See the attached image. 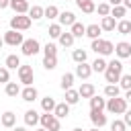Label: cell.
<instances>
[{
    "mask_svg": "<svg viewBox=\"0 0 131 131\" xmlns=\"http://www.w3.org/2000/svg\"><path fill=\"white\" fill-rule=\"evenodd\" d=\"M121 74H123V63H121V59H113V61H108V63H106V70H104V80H106L108 84L119 82Z\"/></svg>",
    "mask_w": 131,
    "mask_h": 131,
    "instance_id": "1",
    "label": "cell"
},
{
    "mask_svg": "<svg viewBox=\"0 0 131 131\" xmlns=\"http://www.w3.org/2000/svg\"><path fill=\"white\" fill-rule=\"evenodd\" d=\"M104 108H106L108 113H113V115H123V113L127 111V100H125V98H119V96L108 98L106 104H104Z\"/></svg>",
    "mask_w": 131,
    "mask_h": 131,
    "instance_id": "2",
    "label": "cell"
},
{
    "mask_svg": "<svg viewBox=\"0 0 131 131\" xmlns=\"http://www.w3.org/2000/svg\"><path fill=\"white\" fill-rule=\"evenodd\" d=\"M92 51H96L98 55H111L115 51V45L106 39H92Z\"/></svg>",
    "mask_w": 131,
    "mask_h": 131,
    "instance_id": "3",
    "label": "cell"
},
{
    "mask_svg": "<svg viewBox=\"0 0 131 131\" xmlns=\"http://www.w3.org/2000/svg\"><path fill=\"white\" fill-rule=\"evenodd\" d=\"M39 123H41V127L43 129H47V131H59V119L53 115V113H45V115H41L39 117Z\"/></svg>",
    "mask_w": 131,
    "mask_h": 131,
    "instance_id": "4",
    "label": "cell"
},
{
    "mask_svg": "<svg viewBox=\"0 0 131 131\" xmlns=\"http://www.w3.org/2000/svg\"><path fill=\"white\" fill-rule=\"evenodd\" d=\"M31 27V18L27 14H14L10 18V29L12 31H27Z\"/></svg>",
    "mask_w": 131,
    "mask_h": 131,
    "instance_id": "5",
    "label": "cell"
},
{
    "mask_svg": "<svg viewBox=\"0 0 131 131\" xmlns=\"http://www.w3.org/2000/svg\"><path fill=\"white\" fill-rule=\"evenodd\" d=\"M2 41L6 43V45H10V47H16V45H23V41H25V37H23V33H18V31H6L4 33V37H2Z\"/></svg>",
    "mask_w": 131,
    "mask_h": 131,
    "instance_id": "6",
    "label": "cell"
},
{
    "mask_svg": "<svg viewBox=\"0 0 131 131\" xmlns=\"http://www.w3.org/2000/svg\"><path fill=\"white\" fill-rule=\"evenodd\" d=\"M20 49H23V55L31 57V55L39 53L41 45H39V41H37V39H25V41H23V45H20Z\"/></svg>",
    "mask_w": 131,
    "mask_h": 131,
    "instance_id": "7",
    "label": "cell"
},
{
    "mask_svg": "<svg viewBox=\"0 0 131 131\" xmlns=\"http://www.w3.org/2000/svg\"><path fill=\"white\" fill-rule=\"evenodd\" d=\"M18 80H20L25 86H31L33 80H35L33 68H31V66H18Z\"/></svg>",
    "mask_w": 131,
    "mask_h": 131,
    "instance_id": "8",
    "label": "cell"
},
{
    "mask_svg": "<svg viewBox=\"0 0 131 131\" xmlns=\"http://www.w3.org/2000/svg\"><path fill=\"white\" fill-rule=\"evenodd\" d=\"M90 121H92V125L96 129H100V127L106 125V115L102 111H90Z\"/></svg>",
    "mask_w": 131,
    "mask_h": 131,
    "instance_id": "9",
    "label": "cell"
},
{
    "mask_svg": "<svg viewBox=\"0 0 131 131\" xmlns=\"http://www.w3.org/2000/svg\"><path fill=\"white\" fill-rule=\"evenodd\" d=\"M12 10H14V14H27L29 12V2L27 0H10V4H8Z\"/></svg>",
    "mask_w": 131,
    "mask_h": 131,
    "instance_id": "10",
    "label": "cell"
},
{
    "mask_svg": "<svg viewBox=\"0 0 131 131\" xmlns=\"http://www.w3.org/2000/svg\"><path fill=\"white\" fill-rule=\"evenodd\" d=\"M115 53L123 59V57H131V43H127V41H121V43H117L115 45Z\"/></svg>",
    "mask_w": 131,
    "mask_h": 131,
    "instance_id": "11",
    "label": "cell"
},
{
    "mask_svg": "<svg viewBox=\"0 0 131 131\" xmlns=\"http://www.w3.org/2000/svg\"><path fill=\"white\" fill-rule=\"evenodd\" d=\"M59 25L61 27H72L74 23H76V14L74 12H70V10H66V12H59Z\"/></svg>",
    "mask_w": 131,
    "mask_h": 131,
    "instance_id": "12",
    "label": "cell"
},
{
    "mask_svg": "<svg viewBox=\"0 0 131 131\" xmlns=\"http://www.w3.org/2000/svg\"><path fill=\"white\" fill-rule=\"evenodd\" d=\"M20 96L25 102H33L37 100V88L35 86H25V90H20Z\"/></svg>",
    "mask_w": 131,
    "mask_h": 131,
    "instance_id": "13",
    "label": "cell"
},
{
    "mask_svg": "<svg viewBox=\"0 0 131 131\" xmlns=\"http://www.w3.org/2000/svg\"><path fill=\"white\" fill-rule=\"evenodd\" d=\"M53 115H55L57 119H66V117L70 115V104H68V102H57L55 108H53Z\"/></svg>",
    "mask_w": 131,
    "mask_h": 131,
    "instance_id": "14",
    "label": "cell"
},
{
    "mask_svg": "<svg viewBox=\"0 0 131 131\" xmlns=\"http://www.w3.org/2000/svg\"><path fill=\"white\" fill-rule=\"evenodd\" d=\"M90 74H92V68L84 61V63H78L76 66V76L78 78H82V80H86V78H90Z\"/></svg>",
    "mask_w": 131,
    "mask_h": 131,
    "instance_id": "15",
    "label": "cell"
},
{
    "mask_svg": "<svg viewBox=\"0 0 131 131\" xmlns=\"http://www.w3.org/2000/svg\"><path fill=\"white\" fill-rule=\"evenodd\" d=\"M78 94H80V98H92L94 96V86L86 82V84H82L78 88Z\"/></svg>",
    "mask_w": 131,
    "mask_h": 131,
    "instance_id": "16",
    "label": "cell"
},
{
    "mask_svg": "<svg viewBox=\"0 0 131 131\" xmlns=\"http://www.w3.org/2000/svg\"><path fill=\"white\" fill-rule=\"evenodd\" d=\"M0 123H2L4 127H14V123H16V115H14L12 111H6V113L0 117Z\"/></svg>",
    "mask_w": 131,
    "mask_h": 131,
    "instance_id": "17",
    "label": "cell"
},
{
    "mask_svg": "<svg viewBox=\"0 0 131 131\" xmlns=\"http://www.w3.org/2000/svg\"><path fill=\"white\" fill-rule=\"evenodd\" d=\"M25 123L31 125V127H35V125L39 123V113H37L35 108H29V111L25 113Z\"/></svg>",
    "mask_w": 131,
    "mask_h": 131,
    "instance_id": "18",
    "label": "cell"
},
{
    "mask_svg": "<svg viewBox=\"0 0 131 131\" xmlns=\"http://www.w3.org/2000/svg\"><path fill=\"white\" fill-rule=\"evenodd\" d=\"M76 4H78V8H80L82 12H86V14H90V12L96 10V6H94L92 0H76Z\"/></svg>",
    "mask_w": 131,
    "mask_h": 131,
    "instance_id": "19",
    "label": "cell"
},
{
    "mask_svg": "<svg viewBox=\"0 0 131 131\" xmlns=\"http://www.w3.org/2000/svg\"><path fill=\"white\" fill-rule=\"evenodd\" d=\"M100 29H102V31H115V29H117V20H115L111 14H108V16H102Z\"/></svg>",
    "mask_w": 131,
    "mask_h": 131,
    "instance_id": "20",
    "label": "cell"
},
{
    "mask_svg": "<svg viewBox=\"0 0 131 131\" xmlns=\"http://www.w3.org/2000/svg\"><path fill=\"white\" fill-rule=\"evenodd\" d=\"M104 104H106V100L102 98V96H92L90 98V111H102L104 108Z\"/></svg>",
    "mask_w": 131,
    "mask_h": 131,
    "instance_id": "21",
    "label": "cell"
},
{
    "mask_svg": "<svg viewBox=\"0 0 131 131\" xmlns=\"http://www.w3.org/2000/svg\"><path fill=\"white\" fill-rule=\"evenodd\" d=\"M43 10H45V8H41V6H37V4L31 6V8H29V18H31V20H39V18H43Z\"/></svg>",
    "mask_w": 131,
    "mask_h": 131,
    "instance_id": "22",
    "label": "cell"
},
{
    "mask_svg": "<svg viewBox=\"0 0 131 131\" xmlns=\"http://www.w3.org/2000/svg\"><path fill=\"white\" fill-rule=\"evenodd\" d=\"M70 33L74 35V39H76V37H84V35H86V27H84L82 23H74L72 29H70Z\"/></svg>",
    "mask_w": 131,
    "mask_h": 131,
    "instance_id": "23",
    "label": "cell"
},
{
    "mask_svg": "<svg viewBox=\"0 0 131 131\" xmlns=\"http://www.w3.org/2000/svg\"><path fill=\"white\" fill-rule=\"evenodd\" d=\"M100 33H102L100 25H88V27H86V35H88L90 39H98Z\"/></svg>",
    "mask_w": 131,
    "mask_h": 131,
    "instance_id": "24",
    "label": "cell"
},
{
    "mask_svg": "<svg viewBox=\"0 0 131 131\" xmlns=\"http://www.w3.org/2000/svg\"><path fill=\"white\" fill-rule=\"evenodd\" d=\"M55 104H57V102H55V100H53L51 96H45V98L41 100V108H43L45 113H53V108H55Z\"/></svg>",
    "mask_w": 131,
    "mask_h": 131,
    "instance_id": "25",
    "label": "cell"
},
{
    "mask_svg": "<svg viewBox=\"0 0 131 131\" xmlns=\"http://www.w3.org/2000/svg\"><path fill=\"white\" fill-rule=\"evenodd\" d=\"M59 45L61 47H72L74 45V35L72 33H61L59 35Z\"/></svg>",
    "mask_w": 131,
    "mask_h": 131,
    "instance_id": "26",
    "label": "cell"
},
{
    "mask_svg": "<svg viewBox=\"0 0 131 131\" xmlns=\"http://www.w3.org/2000/svg\"><path fill=\"white\" fill-rule=\"evenodd\" d=\"M86 57H88L86 49H74V53H72V59H74L76 63H84V61H86Z\"/></svg>",
    "mask_w": 131,
    "mask_h": 131,
    "instance_id": "27",
    "label": "cell"
},
{
    "mask_svg": "<svg viewBox=\"0 0 131 131\" xmlns=\"http://www.w3.org/2000/svg\"><path fill=\"white\" fill-rule=\"evenodd\" d=\"M4 63H6V68H8V70H16V68L20 66V57L12 53V55H8V57H6V61H4Z\"/></svg>",
    "mask_w": 131,
    "mask_h": 131,
    "instance_id": "28",
    "label": "cell"
},
{
    "mask_svg": "<svg viewBox=\"0 0 131 131\" xmlns=\"http://www.w3.org/2000/svg\"><path fill=\"white\" fill-rule=\"evenodd\" d=\"M78 100H80V94H78V90H74V88L66 90V102H68V104H76Z\"/></svg>",
    "mask_w": 131,
    "mask_h": 131,
    "instance_id": "29",
    "label": "cell"
},
{
    "mask_svg": "<svg viewBox=\"0 0 131 131\" xmlns=\"http://www.w3.org/2000/svg\"><path fill=\"white\" fill-rule=\"evenodd\" d=\"M117 31H119L121 35H129V33H131V20H125V18L119 20V23H117Z\"/></svg>",
    "mask_w": 131,
    "mask_h": 131,
    "instance_id": "30",
    "label": "cell"
},
{
    "mask_svg": "<svg viewBox=\"0 0 131 131\" xmlns=\"http://www.w3.org/2000/svg\"><path fill=\"white\" fill-rule=\"evenodd\" d=\"M125 12H127V8H125V6H113V8H111V16H113L115 20H117V18H121V20H123Z\"/></svg>",
    "mask_w": 131,
    "mask_h": 131,
    "instance_id": "31",
    "label": "cell"
},
{
    "mask_svg": "<svg viewBox=\"0 0 131 131\" xmlns=\"http://www.w3.org/2000/svg\"><path fill=\"white\" fill-rule=\"evenodd\" d=\"M90 68H92V72H104V70H106V61H104L102 57H96Z\"/></svg>",
    "mask_w": 131,
    "mask_h": 131,
    "instance_id": "32",
    "label": "cell"
},
{
    "mask_svg": "<svg viewBox=\"0 0 131 131\" xmlns=\"http://www.w3.org/2000/svg\"><path fill=\"white\" fill-rule=\"evenodd\" d=\"M6 94H8V96H18V94H20V86H18L16 82H8V84H6Z\"/></svg>",
    "mask_w": 131,
    "mask_h": 131,
    "instance_id": "33",
    "label": "cell"
},
{
    "mask_svg": "<svg viewBox=\"0 0 131 131\" xmlns=\"http://www.w3.org/2000/svg\"><path fill=\"white\" fill-rule=\"evenodd\" d=\"M43 16H47V18H57V16H59V10H57V6L49 4V6L43 10Z\"/></svg>",
    "mask_w": 131,
    "mask_h": 131,
    "instance_id": "34",
    "label": "cell"
},
{
    "mask_svg": "<svg viewBox=\"0 0 131 131\" xmlns=\"http://www.w3.org/2000/svg\"><path fill=\"white\" fill-rule=\"evenodd\" d=\"M72 84H74V74H63L61 76V88L63 90H70Z\"/></svg>",
    "mask_w": 131,
    "mask_h": 131,
    "instance_id": "35",
    "label": "cell"
},
{
    "mask_svg": "<svg viewBox=\"0 0 131 131\" xmlns=\"http://www.w3.org/2000/svg\"><path fill=\"white\" fill-rule=\"evenodd\" d=\"M119 86L117 84H106V88H104V94L108 96V98H115V96H119Z\"/></svg>",
    "mask_w": 131,
    "mask_h": 131,
    "instance_id": "36",
    "label": "cell"
},
{
    "mask_svg": "<svg viewBox=\"0 0 131 131\" xmlns=\"http://www.w3.org/2000/svg\"><path fill=\"white\" fill-rule=\"evenodd\" d=\"M119 82H121L119 88H123V90H131V74H121Z\"/></svg>",
    "mask_w": 131,
    "mask_h": 131,
    "instance_id": "37",
    "label": "cell"
},
{
    "mask_svg": "<svg viewBox=\"0 0 131 131\" xmlns=\"http://www.w3.org/2000/svg\"><path fill=\"white\" fill-rule=\"evenodd\" d=\"M43 53H45V57H55V55H57V47H55L53 43H47V45L43 47Z\"/></svg>",
    "mask_w": 131,
    "mask_h": 131,
    "instance_id": "38",
    "label": "cell"
},
{
    "mask_svg": "<svg viewBox=\"0 0 131 131\" xmlns=\"http://www.w3.org/2000/svg\"><path fill=\"white\" fill-rule=\"evenodd\" d=\"M43 68L45 70H55L57 68V57H43Z\"/></svg>",
    "mask_w": 131,
    "mask_h": 131,
    "instance_id": "39",
    "label": "cell"
},
{
    "mask_svg": "<svg viewBox=\"0 0 131 131\" xmlns=\"http://www.w3.org/2000/svg\"><path fill=\"white\" fill-rule=\"evenodd\" d=\"M59 35H61V25H51L49 27V37L51 39H59Z\"/></svg>",
    "mask_w": 131,
    "mask_h": 131,
    "instance_id": "40",
    "label": "cell"
},
{
    "mask_svg": "<svg viewBox=\"0 0 131 131\" xmlns=\"http://www.w3.org/2000/svg\"><path fill=\"white\" fill-rule=\"evenodd\" d=\"M96 10H98V14H100V16H108V14H111V6H108L106 2H100Z\"/></svg>",
    "mask_w": 131,
    "mask_h": 131,
    "instance_id": "41",
    "label": "cell"
},
{
    "mask_svg": "<svg viewBox=\"0 0 131 131\" xmlns=\"http://www.w3.org/2000/svg\"><path fill=\"white\" fill-rule=\"evenodd\" d=\"M127 129V125L123 123V121H119V119H115L113 123H111V131H125Z\"/></svg>",
    "mask_w": 131,
    "mask_h": 131,
    "instance_id": "42",
    "label": "cell"
},
{
    "mask_svg": "<svg viewBox=\"0 0 131 131\" xmlns=\"http://www.w3.org/2000/svg\"><path fill=\"white\" fill-rule=\"evenodd\" d=\"M8 80H10L8 68H0V82H2V84H8Z\"/></svg>",
    "mask_w": 131,
    "mask_h": 131,
    "instance_id": "43",
    "label": "cell"
},
{
    "mask_svg": "<svg viewBox=\"0 0 131 131\" xmlns=\"http://www.w3.org/2000/svg\"><path fill=\"white\" fill-rule=\"evenodd\" d=\"M123 115H125V117H123V123H125L127 127H131V111H125Z\"/></svg>",
    "mask_w": 131,
    "mask_h": 131,
    "instance_id": "44",
    "label": "cell"
},
{
    "mask_svg": "<svg viewBox=\"0 0 131 131\" xmlns=\"http://www.w3.org/2000/svg\"><path fill=\"white\" fill-rule=\"evenodd\" d=\"M10 4V0H0V8H6Z\"/></svg>",
    "mask_w": 131,
    "mask_h": 131,
    "instance_id": "45",
    "label": "cell"
},
{
    "mask_svg": "<svg viewBox=\"0 0 131 131\" xmlns=\"http://www.w3.org/2000/svg\"><path fill=\"white\" fill-rule=\"evenodd\" d=\"M108 2H111L113 6H121V4H123V0H108Z\"/></svg>",
    "mask_w": 131,
    "mask_h": 131,
    "instance_id": "46",
    "label": "cell"
},
{
    "mask_svg": "<svg viewBox=\"0 0 131 131\" xmlns=\"http://www.w3.org/2000/svg\"><path fill=\"white\" fill-rule=\"evenodd\" d=\"M125 100H127V102H131V90H127V96H125Z\"/></svg>",
    "mask_w": 131,
    "mask_h": 131,
    "instance_id": "47",
    "label": "cell"
},
{
    "mask_svg": "<svg viewBox=\"0 0 131 131\" xmlns=\"http://www.w3.org/2000/svg\"><path fill=\"white\" fill-rule=\"evenodd\" d=\"M123 4H125V8H131V0H123Z\"/></svg>",
    "mask_w": 131,
    "mask_h": 131,
    "instance_id": "48",
    "label": "cell"
},
{
    "mask_svg": "<svg viewBox=\"0 0 131 131\" xmlns=\"http://www.w3.org/2000/svg\"><path fill=\"white\" fill-rule=\"evenodd\" d=\"M14 131H27L25 127H14Z\"/></svg>",
    "mask_w": 131,
    "mask_h": 131,
    "instance_id": "49",
    "label": "cell"
},
{
    "mask_svg": "<svg viewBox=\"0 0 131 131\" xmlns=\"http://www.w3.org/2000/svg\"><path fill=\"white\" fill-rule=\"evenodd\" d=\"M74 131H84V129H82V127H76V129H74Z\"/></svg>",
    "mask_w": 131,
    "mask_h": 131,
    "instance_id": "50",
    "label": "cell"
},
{
    "mask_svg": "<svg viewBox=\"0 0 131 131\" xmlns=\"http://www.w3.org/2000/svg\"><path fill=\"white\" fill-rule=\"evenodd\" d=\"M37 131H47V129H43V127H39V129H37Z\"/></svg>",
    "mask_w": 131,
    "mask_h": 131,
    "instance_id": "51",
    "label": "cell"
},
{
    "mask_svg": "<svg viewBox=\"0 0 131 131\" xmlns=\"http://www.w3.org/2000/svg\"><path fill=\"white\" fill-rule=\"evenodd\" d=\"M2 45H4V41H2V37H0V47H2Z\"/></svg>",
    "mask_w": 131,
    "mask_h": 131,
    "instance_id": "52",
    "label": "cell"
},
{
    "mask_svg": "<svg viewBox=\"0 0 131 131\" xmlns=\"http://www.w3.org/2000/svg\"><path fill=\"white\" fill-rule=\"evenodd\" d=\"M90 131H98V129H96V127H94V129H90Z\"/></svg>",
    "mask_w": 131,
    "mask_h": 131,
    "instance_id": "53",
    "label": "cell"
},
{
    "mask_svg": "<svg viewBox=\"0 0 131 131\" xmlns=\"http://www.w3.org/2000/svg\"><path fill=\"white\" fill-rule=\"evenodd\" d=\"M129 35H131V33H129Z\"/></svg>",
    "mask_w": 131,
    "mask_h": 131,
    "instance_id": "54",
    "label": "cell"
},
{
    "mask_svg": "<svg viewBox=\"0 0 131 131\" xmlns=\"http://www.w3.org/2000/svg\"><path fill=\"white\" fill-rule=\"evenodd\" d=\"M129 59H131V57H129Z\"/></svg>",
    "mask_w": 131,
    "mask_h": 131,
    "instance_id": "55",
    "label": "cell"
}]
</instances>
